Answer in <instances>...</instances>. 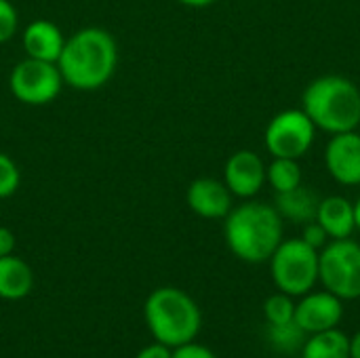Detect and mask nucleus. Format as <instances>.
I'll use <instances>...</instances> for the list:
<instances>
[{"label": "nucleus", "instance_id": "f257e3e1", "mask_svg": "<svg viewBox=\"0 0 360 358\" xmlns=\"http://www.w3.org/2000/svg\"><path fill=\"white\" fill-rule=\"evenodd\" d=\"M57 68L70 89L97 91L116 74L118 44L103 27H82L65 38Z\"/></svg>", "mask_w": 360, "mask_h": 358}, {"label": "nucleus", "instance_id": "f03ea898", "mask_svg": "<svg viewBox=\"0 0 360 358\" xmlns=\"http://www.w3.org/2000/svg\"><path fill=\"white\" fill-rule=\"evenodd\" d=\"M224 238L240 262L264 264L283 243V219L274 205L249 198L224 217Z\"/></svg>", "mask_w": 360, "mask_h": 358}, {"label": "nucleus", "instance_id": "7ed1b4c3", "mask_svg": "<svg viewBox=\"0 0 360 358\" xmlns=\"http://www.w3.org/2000/svg\"><path fill=\"white\" fill-rule=\"evenodd\" d=\"M302 110L316 129L338 135L360 127V89L346 76L314 78L302 95Z\"/></svg>", "mask_w": 360, "mask_h": 358}, {"label": "nucleus", "instance_id": "20e7f679", "mask_svg": "<svg viewBox=\"0 0 360 358\" xmlns=\"http://www.w3.org/2000/svg\"><path fill=\"white\" fill-rule=\"evenodd\" d=\"M143 319L152 338L169 348L194 342L202 327L198 304L177 287L154 289L143 304Z\"/></svg>", "mask_w": 360, "mask_h": 358}, {"label": "nucleus", "instance_id": "39448f33", "mask_svg": "<svg viewBox=\"0 0 360 358\" xmlns=\"http://www.w3.org/2000/svg\"><path fill=\"white\" fill-rule=\"evenodd\" d=\"M268 262L276 291L291 298L310 293L319 283V251L302 238H283Z\"/></svg>", "mask_w": 360, "mask_h": 358}, {"label": "nucleus", "instance_id": "423d86ee", "mask_svg": "<svg viewBox=\"0 0 360 358\" xmlns=\"http://www.w3.org/2000/svg\"><path fill=\"white\" fill-rule=\"evenodd\" d=\"M319 283L342 302L360 300V245L352 236L329 241L319 251Z\"/></svg>", "mask_w": 360, "mask_h": 358}, {"label": "nucleus", "instance_id": "0eeeda50", "mask_svg": "<svg viewBox=\"0 0 360 358\" xmlns=\"http://www.w3.org/2000/svg\"><path fill=\"white\" fill-rule=\"evenodd\" d=\"M316 127L302 108H289L274 114L266 127L264 143L272 158H302L316 139Z\"/></svg>", "mask_w": 360, "mask_h": 358}, {"label": "nucleus", "instance_id": "6e6552de", "mask_svg": "<svg viewBox=\"0 0 360 358\" xmlns=\"http://www.w3.org/2000/svg\"><path fill=\"white\" fill-rule=\"evenodd\" d=\"M63 84L65 82L57 63L32 59V57H25L23 61L15 63L8 74L11 95L25 106L53 103L59 97Z\"/></svg>", "mask_w": 360, "mask_h": 358}, {"label": "nucleus", "instance_id": "1a4fd4ad", "mask_svg": "<svg viewBox=\"0 0 360 358\" xmlns=\"http://www.w3.org/2000/svg\"><path fill=\"white\" fill-rule=\"evenodd\" d=\"M344 319V302L333 293L325 291H310L295 302V317L293 321L302 327L306 335L321 333L335 329Z\"/></svg>", "mask_w": 360, "mask_h": 358}, {"label": "nucleus", "instance_id": "9d476101", "mask_svg": "<svg viewBox=\"0 0 360 358\" xmlns=\"http://www.w3.org/2000/svg\"><path fill=\"white\" fill-rule=\"evenodd\" d=\"M266 167L257 152L236 150L224 165V184L236 198H255L266 186Z\"/></svg>", "mask_w": 360, "mask_h": 358}, {"label": "nucleus", "instance_id": "9b49d317", "mask_svg": "<svg viewBox=\"0 0 360 358\" xmlns=\"http://www.w3.org/2000/svg\"><path fill=\"white\" fill-rule=\"evenodd\" d=\"M327 173L342 186L360 184V133L346 131L331 135L325 146Z\"/></svg>", "mask_w": 360, "mask_h": 358}, {"label": "nucleus", "instance_id": "f8f14e48", "mask_svg": "<svg viewBox=\"0 0 360 358\" xmlns=\"http://www.w3.org/2000/svg\"><path fill=\"white\" fill-rule=\"evenodd\" d=\"M232 192L224 179L198 177L186 190V203L190 211L202 219H224L232 211Z\"/></svg>", "mask_w": 360, "mask_h": 358}, {"label": "nucleus", "instance_id": "ddd939ff", "mask_svg": "<svg viewBox=\"0 0 360 358\" xmlns=\"http://www.w3.org/2000/svg\"><path fill=\"white\" fill-rule=\"evenodd\" d=\"M65 44V36L49 19H34L27 23L21 32V46L25 57L40 59V61H51L57 63L61 51Z\"/></svg>", "mask_w": 360, "mask_h": 358}, {"label": "nucleus", "instance_id": "4468645a", "mask_svg": "<svg viewBox=\"0 0 360 358\" xmlns=\"http://www.w3.org/2000/svg\"><path fill=\"white\" fill-rule=\"evenodd\" d=\"M316 222L325 228L331 241L350 238L356 230L354 224V203H350L346 196H327L321 198Z\"/></svg>", "mask_w": 360, "mask_h": 358}, {"label": "nucleus", "instance_id": "2eb2a0df", "mask_svg": "<svg viewBox=\"0 0 360 358\" xmlns=\"http://www.w3.org/2000/svg\"><path fill=\"white\" fill-rule=\"evenodd\" d=\"M319 203L321 198L316 196V192H312L310 188H306L304 184L287 190V192H278L274 194V209L278 211L283 222H291V224H308L312 219H316V211H319Z\"/></svg>", "mask_w": 360, "mask_h": 358}, {"label": "nucleus", "instance_id": "dca6fc26", "mask_svg": "<svg viewBox=\"0 0 360 358\" xmlns=\"http://www.w3.org/2000/svg\"><path fill=\"white\" fill-rule=\"evenodd\" d=\"M34 289V270L21 257L4 255L0 257V300L19 302L27 298Z\"/></svg>", "mask_w": 360, "mask_h": 358}, {"label": "nucleus", "instance_id": "f3484780", "mask_svg": "<svg viewBox=\"0 0 360 358\" xmlns=\"http://www.w3.org/2000/svg\"><path fill=\"white\" fill-rule=\"evenodd\" d=\"M302 358H350V338L335 329L312 333L306 338L302 350Z\"/></svg>", "mask_w": 360, "mask_h": 358}, {"label": "nucleus", "instance_id": "a211bd4d", "mask_svg": "<svg viewBox=\"0 0 360 358\" xmlns=\"http://www.w3.org/2000/svg\"><path fill=\"white\" fill-rule=\"evenodd\" d=\"M266 184H270L274 194L302 186L300 160L297 158H272V162L266 167Z\"/></svg>", "mask_w": 360, "mask_h": 358}, {"label": "nucleus", "instance_id": "6ab92c4d", "mask_svg": "<svg viewBox=\"0 0 360 358\" xmlns=\"http://www.w3.org/2000/svg\"><path fill=\"white\" fill-rule=\"evenodd\" d=\"M306 338L308 335L302 331V327L295 321L285 323V325H268V344L281 354L300 352Z\"/></svg>", "mask_w": 360, "mask_h": 358}, {"label": "nucleus", "instance_id": "aec40b11", "mask_svg": "<svg viewBox=\"0 0 360 358\" xmlns=\"http://www.w3.org/2000/svg\"><path fill=\"white\" fill-rule=\"evenodd\" d=\"M295 317V298L276 291L264 302V319L268 325H285Z\"/></svg>", "mask_w": 360, "mask_h": 358}, {"label": "nucleus", "instance_id": "412c9836", "mask_svg": "<svg viewBox=\"0 0 360 358\" xmlns=\"http://www.w3.org/2000/svg\"><path fill=\"white\" fill-rule=\"evenodd\" d=\"M21 186V171L17 167V162L0 152V200L4 198H11Z\"/></svg>", "mask_w": 360, "mask_h": 358}, {"label": "nucleus", "instance_id": "4be33fe9", "mask_svg": "<svg viewBox=\"0 0 360 358\" xmlns=\"http://www.w3.org/2000/svg\"><path fill=\"white\" fill-rule=\"evenodd\" d=\"M19 30V11L11 0H0V44L11 42Z\"/></svg>", "mask_w": 360, "mask_h": 358}, {"label": "nucleus", "instance_id": "5701e85b", "mask_svg": "<svg viewBox=\"0 0 360 358\" xmlns=\"http://www.w3.org/2000/svg\"><path fill=\"white\" fill-rule=\"evenodd\" d=\"M304 243H308L312 249H316V251H321L331 238H329V234L325 232V228L316 222V219H312V222H308V224H304V232H302V236H300Z\"/></svg>", "mask_w": 360, "mask_h": 358}, {"label": "nucleus", "instance_id": "b1692460", "mask_svg": "<svg viewBox=\"0 0 360 358\" xmlns=\"http://www.w3.org/2000/svg\"><path fill=\"white\" fill-rule=\"evenodd\" d=\"M173 358H217L215 352L202 344H196V342H188V344H181L177 348H173Z\"/></svg>", "mask_w": 360, "mask_h": 358}, {"label": "nucleus", "instance_id": "393cba45", "mask_svg": "<svg viewBox=\"0 0 360 358\" xmlns=\"http://www.w3.org/2000/svg\"><path fill=\"white\" fill-rule=\"evenodd\" d=\"M135 358H173V348H169L160 342H154V344L141 348Z\"/></svg>", "mask_w": 360, "mask_h": 358}, {"label": "nucleus", "instance_id": "a878e982", "mask_svg": "<svg viewBox=\"0 0 360 358\" xmlns=\"http://www.w3.org/2000/svg\"><path fill=\"white\" fill-rule=\"evenodd\" d=\"M17 247V236L13 234V230L0 226V257L4 255H13Z\"/></svg>", "mask_w": 360, "mask_h": 358}, {"label": "nucleus", "instance_id": "bb28decb", "mask_svg": "<svg viewBox=\"0 0 360 358\" xmlns=\"http://www.w3.org/2000/svg\"><path fill=\"white\" fill-rule=\"evenodd\" d=\"M177 2L184 6H190V8H207V6L215 4L217 0H177Z\"/></svg>", "mask_w": 360, "mask_h": 358}, {"label": "nucleus", "instance_id": "cd10ccee", "mask_svg": "<svg viewBox=\"0 0 360 358\" xmlns=\"http://www.w3.org/2000/svg\"><path fill=\"white\" fill-rule=\"evenodd\" d=\"M350 358H360V331L350 338Z\"/></svg>", "mask_w": 360, "mask_h": 358}, {"label": "nucleus", "instance_id": "c85d7f7f", "mask_svg": "<svg viewBox=\"0 0 360 358\" xmlns=\"http://www.w3.org/2000/svg\"><path fill=\"white\" fill-rule=\"evenodd\" d=\"M354 224H356V230H360V198L354 203Z\"/></svg>", "mask_w": 360, "mask_h": 358}, {"label": "nucleus", "instance_id": "c756f323", "mask_svg": "<svg viewBox=\"0 0 360 358\" xmlns=\"http://www.w3.org/2000/svg\"><path fill=\"white\" fill-rule=\"evenodd\" d=\"M359 188H360V184H359Z\"/></svg>", "mask_w": 360, "mask_h": 358}]
</instances>
